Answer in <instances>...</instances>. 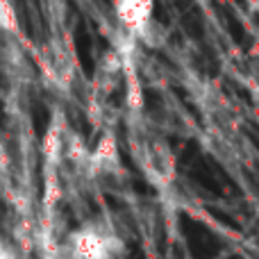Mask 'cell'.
Returning a JSON list of instances; mask_svg holds the SVG:
<instances>
[{
  "mask_svg": "<svg viewBox=\"0 0 259 259\" xmlns=\"http://www.w3.org/2000/svg\"><path fill=\"white\" fill-rule=\"evenodd\" d=\"M68 252L73 259H118L123 241L109 225L84 223L68 234Z\"/></svg>",
  "mask_w": 259,
  "mask_h": 259,
  "instance_id": "obj_1",
  "label": "cell"
},
{
  "mask_svg": "<svg viewBox=\"0 0 259 259\" xmlns=\"http://www.w3.org/2000/svg\"><path fill=\"white\" fill-rule=\"evenodd\" d=\"M157 0H112L114 18L127 39H146L155 21Z\"/></svg>",
  "mask_w": 259,
  "mask_h": 259,
  "instance_id": "obj_2",
  "label": "cell"
},
{
  "mask_svg": "<svg viewBox=\"0 0 259 259\" xmlns=\"http://www.w3.org/2000/svg\"><path fill=\"white\" fill-rule=\"evenodd\" d=\"M139 164L148 180L157 184H168L175 178V157L170 148L161 141H146L139 150Z\"/></svg>",
  "mask_w": 259,
  "mask_h": 259,
  "instance_id": "obj_3",
  "label": "cell"
},
{
  "mask_svg": "<svg viewBox=\"0 0 259 259\" xmlns=\"http://www.w3.org/2000/svg\"><path fill=\"white\" fill-rule=\"evenodd\" d=\"M132 48L134 41L125 36V44L118 50V55H121V84L125 89V107L130 109V114H141L146 109V94H143V82L139 75Z\"/></svg>",
  "mask_w": 259,
  "mask_h": 259,
  "instance_id": "obj_4",
  "label": "cell"
},
{
  "mask_svg": "<svg viewBox=\"0 0 259 259\" xmlns=\"http://www.w3.org/2000/svg\"><path fill=\"white\" fill-rule=\"evenodd\" d=\"M87 168L94 175H109L121 168V148L114 132H103L94 148H89Z\"/></svg>",
  "mask_w": 259,
  "mask_h": 259,
  "instance_id": "obj_5",
  "label": "cell"
},
{
  "mask_svg": "<svg viewBox=\"0 0 259 259\" xmlns=\"http://www.w3.org/2000/svg\"><path fill=\"white\" fill-rule=\"evenodd\" d=\"M66 123H64L62 116H55L46 127L44 139H41V155H44V161L48 168H59V164H62L64 148H66Z\"/></svg>",
  "mask_w": 259,
  "mask_h": 259,
  "instance_id": "obj_6",
  "label": "cell"
},
{
  "mask_svg": "<svg viewBox=\"0 0 259 259\" xmlns=\"http://www.w3.org/2000/svg\"><path fill=\"white\" fill-rule=\"evenodd\" d=\"M62 198V184H59L57 168H48L46 166V180H44V202L46 207H53Z\"/></svg>",
  "mask_w": 259,
  "mask_h": 259,
  "instance_id": "obj_7",
  "label": "cell"
},
{
  "mask_svg": "<svg viewBox=\"0 0 259 259\" xmlns=\"http://www.w3.org/2000/svg\"><path fill=\"white\" fill-rule=\"evenodd\" d=\"M21 23H18V14L12 0H0V32L7 34H18Z\"/></svg>",
  "mask_w": 259,
  "mask_h": 259,
  "instance_id": "obj_8",
  "label": "cell"
},
{
  "mask_svg": "<svg viewBox=\"0 0 259 259\" xmlns=\"http://www.w3.org/2000/svg\"><path fill=\"white\" fill-rule=\"evenodd\" d=\"M0 259H14V252L9 250V248L5 246L3 241H0Z\"/></svg>",
  "mask_w": 259,
  "mask_h": 259,
  "instance_id": "obj_9",
  "label": "cell"
}]
</instances>
